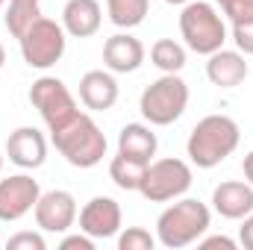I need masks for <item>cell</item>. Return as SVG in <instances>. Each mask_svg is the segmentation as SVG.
<instances>
[{
    "label": "cell",
    "mask_w": 253,
    "mask_h": 250,
    "mask_svg": "<svg viewBox=\"0 0 253 250\" xmlns=\"http://www.w3.org/2000/svg\"><path fill=\"white\" fill-rule=\"evenodd\" d=\"M144 44L126 30V33H115L106 39L103 44V65L112 71V74H132L144 65Z\"/></svg>",
    "instance_id": "5bb4252c"
},
{
    "label": "cell",
    "mask_w": 253,
    "mask_h": 250,
    "mask_svg": "<svg viewBox=\"0 0 253 250\" xmlns=\"http://www.w3.org/2000/svg\"><path fill=\"white\" fill-rule=\"evenodd\" d=\"M194 183L191 165L186 159L177 156H165V159H150L141 177L138 194L150 203H171L177 197H183Z\"/></svg>",
    "instance_id": "8992f818"
},
{
    "label": "cell",
    "mask_w": 253,
    "mask_h": 250,
    "mask_svg": "<svg viewBox=\"0 0 253 250\" xmlns=\"http://www.w3.org/2000/svg\"><path fill=\"white\" fill-rule=\"evenodd\" d=\"M165 3H171V6H186L189 0H165Z\"/></svg>",
    "instance_id": "1f68e13d"
},
{
    "label": "cell",
    "mask_w": 253,
    "mask_h": 250,
    "mask_svg": "<svg viewBox=\"0 0 253 250\" xmlns=\"http://www.w3.org/2000/svg\"><path fill=\"white\" fill-rule=\"evenodd\" d=\"M186 106H189V83L180 74H162L138 97L141 118L150 126H171L183 118Z\"/></svg>",
    "instance_id": "5b68a950"
},
{
    "label": "cell",
    "mask_w": 253,
    "mask_h": 250,
    "mask_svg": "<svg viewBox=\"0 0 253 250\" xmlns=\"http://www.w3.org/2000/svg\"><path fill=\"white\" fill-rule=\"evenodd\" d=\"M218 12L230 21V24H245L253 21V0H215Z\"/></svg>",
    "instance_id": "cb8c5ba5"
},
{
    "label": "cell",
    "mask_w": 253,
    "mask_h": 250,
    "mask_svg": "<svg viewBox=\"0 0 253 250\" xmlns=\"http://www.w3.org/2000/svg\"><path fill=\"white\" fill-rule=\"evenodd\" d=\"M3 3H6V0H0V9H3Z\"/></svg>",
    "instance_id": "836d02e7"
},
{
    "label": "cell",
    "mask_w": 253,
    "mask_h": 250,
    "mask_svg": "<svg viewBox=\"0 0 253 250\" xmlns=\"http://www.w3.org/2000/svg\"><path fill=\"white\" fill-rule=\"evenodd\" d=\"M103 24V6L97 0H68L62 9V27L71 39H91Z\"/></svg>",
    "instance_id": "e0dca14e"
},
{
    "label": "cell",
    "mask_w": 253,
    "mask_h": 250,
    "mask_svg": "<svg viewBox=\"0 0 253 250\" xmlns=\"http://www.w3.org/2000/svg\"><path fill=\"white\" fill-rule=\"evenodd\" d=\"M150 12V0H106V15L118 30H132L144 24Z\"/></svg>",
    "instance_id": "d6986e66"
},
{
    "label": "cell",
    "mask_w": 253,
    "mask_h": 250,
    "mask_svg": "<svg viewBox=\"0 0 253 250\" xmlns=\"http://www.w3.org/2000/svg\"><path fill=\"white\" fill-rule=\"evenodd\" d=\"M150 62L162 74H180L186 68V44L174 39H156L150 47Z\"/></svg>",
    "instance_id": "44dd1931"
},
{
    "label": "cell",
    "mask_w": 253,
    "mask_h": 250,
    "mask_svg": "<svg viewBox=\"0 0 253 250\" xmlns=\"http://www.w3.org/2000/svg\"><path fill=\"white\" fill-rule=\"evenodd\" d=\"M59 250H94V239H91V236H85L83 230H80V233H74V236H68V233H65V239L59 242Z\"/></svg>",
    "instance_id": "4316f807"
},
{
    "label": "cell",
    "mask_w": 253,
    "mask_h": 250,
    "mask_svg": "<svg viewBox=\"0 0 253 250\" xmlns=\"http://www.w3.org/2000/svg\"><path fill=\"white\" fill-rule=\"evenodd\" d=\"M77 221H80V230L97 242V239H115V236L121 233L124 215H121V206H118L115 197L97 194V197H91V200L80 209Z\"/></svg>",
    "instance_id": "8fae6325"
},
{
    "label": "cell",
    "mask_w": 253,
    "mask_h": 250,
    "mask_svg": "<svg viewBox=\"0 0 253 250\" xmlns=\"http://www.w3.org/2000/svg\"><path fill=\"white\" fill-rule=\"evenodd\" d=\"M3 65H6V47L0 44V71H3Z\"/></svg>",
    "instance_id": "4dcf8cb0"
},
{
    "label": "cell",
    "mask_w": 253,
    "mask_h": 250,
    "mask_svg": "<svg viewBox=\"0 0 253 250\" xmlns=\"http://www.w3.org/2000/svg\"><path fill=\"white\" fill-rule=\"evenodd\" d=\"M156 248V236H150V230L144 227H121L118 233V250H153Z\"/></svg>",
    "instance_id": "603a6c76"
},
{
    "label": "cell",
    "mask_w": 253,
    "mask_h": 250,
    "mask_svg": "<svg viewBox=\"0 0 253 250\" xmlns=\"http://www.w3.org/2000/svg\"><path fill=\"white\" fill-rule=\"evenodd\" d=\"M3 159H6V153H3V150H0V171H3Z\"/></svg>",
    "instance_id": "d6a6232c"
},
{
    "label": "cell",
    "mask_w": 253,
    "mask_h": 250,
    "mask_svg": "<svg viewBox=\"0 0 253 250\" xmlns=\"http://www.w3.org/2000/svg\"><path fill=\"white\" fill-rule=\"evenodd\" d=\"M3 153L9 156L12 165H18L21 171H36L44 165L47 159V138L44 132H39L36 126H18L15 132H9Z\"/></svg>",
    "instance_id": "7c38bea8"
},
{
    "label": "cell",
    "mask_w": 253,
    "mask_h": 250,
    "mask_svg": "<svg viewBox=\"0 0 253 250\" xmlns=\"http://www.w3.org/2000/svg\"><path fill=\"white\" fill-rule=\"evenodd\" d=\"M144 168H147V162H138V159L124 156V153H115L112 162H109V180L121 191H138Z\"/></svg>",
    "instance_id": "ffe728a7"
},
{
    "label": "cell",
    "mask_w": 253,
    "mask_h": 250,
    "mask_svg": "<svg viewBox=\"0 0 253 250\" xmlns=\"http://www.w3.org/2000/svg\"><path fill=\"white\" fill-rule=\"evenodd\" d=\"M159 150V138L150 124H126L118 132V153L138 162H150Z\"/></svg>",
    "instance_id": "ac0fdd59"
},
{
    "label": "cell",
    "mask_w": 253,
    "mask_h": 250,
    "mask_svg": "<svg viewBox=\"0 0 253 250\" xmlns=\"http://www.w3.org/2000/svg\"><path fill=\"white\" fill-rule=\"evenodd\" d=\"M50 141H53L56 153L62 156L68 165L83 168V171L100 165L103 156H106V147H109L103 129L97 126V121L91 115H85V112H77L65 126L53 129L50 132Z\"/></svg>",
    "instance_id": "7a4b0ae2"
},
{
    "label": "cell",
    "mask_w": 253,
    "mask_h": 250,
    "mask_svg": "<svg viewBox=\"0 0 253 250\" xmlns=\"http://www.w3.org/2000/svg\"><path fill=\"white\" fill-rule=\"evenodd\" d=\"M248 74H251V65H248V56L242 50L221 47V50L209 53L206 77H209L212 85H218V88H236V85H242L248 80Z\"/></svg>",
    "instance_id": "2e32d148"
},
{
    "label": "cell",
    "mask_w": 253,
    "mask_h": 250,
    "mask_svg": "<svg viewBox=\"0 0 253 250\" xmlns=\"http://www.w3.org/2000/svg\"><path fill=\"white\" fill-rule=\"evenodd\" d=\"M42 197L39 180H33V174H12L0 180V221L12 224L21 221L24 215H30L36 209Z\"/></svg>",
    "instance_id": "30bf717a"
},
{
    "label": "cell",
    "mask_w": 253,
    "mask_h": 250,
    "mask_svg": "<svg viewBox=\"0 0 253 250\" xmlns=\"http://www.w3.org/2000/svg\"><path fill=\"white\" fill-rule=\"evenodd\" d=\"M197 248L200 250H236L239 248V242H233V239H227V236H206V239H203V236H200V239H197Z\"/></svg>",
    "instance_id": "83f0119b"
},
{
    "label": "cell",
    "mask_w": 253,
    "mask_h": 250,
    "mask_svg": "<svg viewBox=\"0 0 253 250\" xmlns=\"http://www.w3.org/2000/svg\"><path fill=\"white\" fill-rule=\"evenodd\" d=\"M180 36L186 42V47L209 56L215 50H221L227 44V24L224 15L218 12V6L206 3V0H189L180 12Z\"/></svg>",
    "instance_id": "277c9868"
},
{
    "label": "cell",
    "mask_w": 253,
    "mask_h": 250,
    "mask_svg": "<svg viewBox=\"0 0 253 250\" xmlns=\"http://www.w3.org/2000/svg\"><path fill=\"white\" fill-rule=\"evenodd\" d=\"M212 224V212L206 203H200L197 197H177L168 209H162V215L156 218V242L168 250H180L194 245L200 236H206Z\"/></svg>",
    "instance_id": "3957f363"
},
{
    "label": "cell",
    "mask_w": 253,
    "mask_h": 250,
    "mask_svg": "<svg viewBox=\"0 0 253 250\" xmlns=\"http://www.w3.org/2000/svg\"><path fill=\"white\" fill-rule=\"evenodd\" d=\"M80 103L91 112H106L118 103V80L115 74L106 68H94L85 71L80 77Z\"/></svg>",
    "instance_id": "4fadbf2b"
},
{
    "label": "cell",
    "mask_w": 253,
    "mask_h": 250,
    "mask_svg": "<svg viewBox=\"0 0 253 250\" xmlns=\"http://www.w3.org/2000/svg\"><path fill=\"white\" fill-rule=\"evenodd\" d=\"M6 250H47V242L42 233H33V230H21L15 236H9Z\"/></svg>",
    "instance_id": "d4e9b609"
},
{
    "label": "cell",
    "mask_w": 253,
    "mask_h": 250,
    "mask_svg": "<svg viewBox=\"0 0 253 250\" xmlns=\"http://www.w3.org/2000/svg\"><path fill=\"white\" fill-rule=\"evenodd\" d=\"M242 141V129L230 115H206L191 126L186 141V156L194 168H218L227 156L236 153Z\"/></svg>",
    "instance_id": "6da1fadb"
},
{
    "label": "cell",
    "mask_w": 253,
    "mask_h": 250,
    "mask_svg": "<svg viewBox=\"0 0 253 250\" xmlns=\"http://www.w3.org/2000/svg\"><path fill=\"white\" fill-rule=\"evenodd\" d=\"M39 18H42V0H9L6 15H3V24H6V30L15 39H21L24 30L33 21H39Z\"/></svg>",
    "instance_id": "7402d4cb"
},
{
    "label": "cell",
    "mask_w": 253,
    "mask_h": 250,
    "mask_svg": "<svg viewBox=\"0 0 253 250\" xmlns=\"http://www.w3.org/2000/svg\"><path fill=\"white\" fill-rule=\"evenodd\" d=\"M36 227L42 233H56V236H65L74 224H77V197L65 188H53V191H42L36 209Z\"/></svg>",
    "instance_id": "9c48e42d"
},
{
    "label": "cell",
    "mask_w": 253,
    "mask_h": 250,
    "mask_svg": "<svg viewBox=\"0 0 253 250\" xmlns=\"http://www.w3.org/2000/svg\"><path fill=\"white\" fill-rule=\"evenodd\" d=\"M30 103H33V109L42 115V121L47 124L50 132L59 129V126H65L77 112H80L77 97L71 94V88L65 85L59 77H50V74L39 77V80L30 85Z\"/></svg>",
    "instance_id": "ba28073f"
},
{
    "label": "cell",
    "mask_w": 253,
    "mask_h": 250,
    "mask_svg": "<svg viewBox=\"0 0 253 250\" xmlns=\"http://www.w3.org/2000/svg\"><path fill=\"white\" fill-rule=\"evenodd\" d=\"M18 44H21L24 62L30 65V68L47 71V68H53V65L65 56L68 33H65L62 24H56L53 18H44V15H42L39 21H33V24L24 30V36L18 39Z\"/></svg>",
    "instance_id": "52a82bcc"
},
{
    "label": "cell",
    "mask_w": 253,
    "mask_h": 250,
    "mask_svg": "<svg viewBox=\"0 0 253 250\" xmlns=\"http://www.w3.org/2000/svg\"><path fill=\"white\" fill-rule=\"evenodd\" d=\"M239 245L245 250H253V212L242 218V227H239Z\"/></svg>",
    "instance_id": "f1b7e54d"
},
{
    "label": "cell",
    "mask_w": 253,
    "mask_h": 250,
    "mask_svg": "<svg viewBox=\"0 0 253 250\" xmlns=\"http://www.w3.org/2000/svg\"><path fill=\"white\" fill-rule=\"evenodd\" d=\"M212 209L227 221H242L253 212V186L248 180H224L212 188Z\"/></svg>",
    "instance_id": "9a60e30c"
},
{
    "label": "cell",
    "mask_w": 253,
    "mask_h": 250,
    "mask_svg": "<svg viewBox=\"0 0 253 250\" xmlns=\"http://www.w3.org/2000/svg\"><path fill=\"white\" fill-rule=\"evenodd\" d=\"M233 42H236V50H242L245 56H253V21L233 24Z\"/></svg>",
    "instance_id": "484cf974"
},
{
    "label": "cell",
    "mask_w": 253,
    "mask_h": 250,
    "mask_svg": "<svg viewBox=\"0 0 253 250\" xmlns=\"http://www.w3.org/2000/svg\"><path fill=\"white\" fill-rule=\"evenodd\" d=\"M242 171H245V180L253 186V150L245 153V162H242Z\"/></svg>",
    "instance_id": "f546056e"
}]
</instances>
